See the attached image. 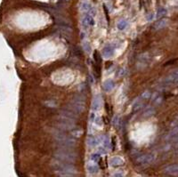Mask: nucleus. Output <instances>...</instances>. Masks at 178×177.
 Instances as JSON below:
<instances>
[{
  "instance_id": "nucleus-1",
  "label": "nucleus",
  "mask_w": 178,
  "mask_h": 177,
  "mask_svg": "<svg viewBox=\"0 0 178 177\" xmlns=\"http://www.w3.org/2000/svg\"><path fill=\"white\" fill-rule=\"evenodd\" d=\"M54 137L57 144L61 146V148H69L72 149L77 145V141L74 137L65 134V132L60 131L56 129V132L54 133Z\"/></svg>"
},
{
  "instance_id": "nucleus-2",
  "label": "nucleus",
  "mask_w": 178,
  "mask_h": 177,
  "mask_svg": "<svg viewBox=\"0 0 178 177\" xmlns=\"http://www.w3.org/2000/svg\"><path fill=\"white\" fill-rule=\"evenodd\" d=\"M54 158L58 159V161L73 164L77 161L78 154L71 149L60 148L54 152Z\"/></svg>"
},
{
  "instance_id": "nucleus-3",
  "label": "nucleus",
  "mask_w": 178,
  "mask_h": 177,
  "mask_svg": "<svg viewBox=\"0 0 178 177\" xmlns=\"http://www.w3.org/2000/svg\"><path fill=\"white\" fill-rule=\"evenodd\" d=\"M54 167L56 172L62 177H72L77 173V169L74 165L70 163H64L58 161L54 165Z\"/></svg>"
},
{
  "instance_id": "nucleus-4",
  "label": "nucleus",
  "mask_w": 178,
  "mask_h": 177,
  "mask_svg": "<svg viewBox=\"0 0 178 177\" xmlns=\"http://www.w3.org/2000/svg\"><path fill=\"white\" fill-rule=\"evenodd\" d=\"M151 93L149 91H145L144 93H143L137 100L135 101V102L133 105V110L134 112H137L140 110H142L145 105H146L147 102L149 101V99L151 98Z\"/></svg>"
},
{
  "instance_id": "nucleus-5",
  "label": "nucleus",
  "mask_w": 178,
  "mask_h": 177,
  "mask_svg": "<svg viewBox=\"0 0 178 177\" xmlns=\"http://www.w3.org/2000/svg\"><path fill=\"white\" fill-rule=\"evenodd\" d=\"M68 107L75 111L77 114H80L85 110V103L79 100H72Z\"/></svg>"
},
{
  "instance_id": "nucleus-6",
  "label": "nucleus",
  "mask_w": 178,
  "mask_h": 177,
  "mask_svg": "<svg viewBox=\"0 0 178 177\" xmlns=\"http://www.w3.org/2000/svg\"><path fill=\"white\" fill-rule=\"evenodd\" d=\"M155 159V157L153 154H144L136 158V162L139 165H147L153 162Z\"/></svg>"
},
{
  "instance_id": "nucleus-7",
  "label": "nucleus",
  "mask_w": 178,
  "mask_h": 177,
  "mask_svg": "<svg viewBox=\"0 0 178 177\" xmlns=\"http://www.w3.org/2000/svg\"><path fill=\"white\" fill-rule=\"evenodd\" d=\"M114 52H115V46L113 45H105L103 47V49H102V56L105 58H110L113 56V54H114Z\"/></svg>"
},
{
  "instance_id": "nucleus-8",
  "label": "nucleus",
  "mask_w": 178,
  "mask_h": 177,
  "mask_svg": "<svg viewBox=\"0 0 178 177\" xmlns=\"http://www.w3.org/2000/svg\"><path fill=\"white\" fill-rule=\"evenodd\" d=\"M61 115L62 116H65L67 118H70L71 119H73V120H76L77 118H78V115L75 111H73L71 109H70L69 107H66V108H63L61 111Z\"/></svg>"
},
{
  "instance_id": "nucleus-9",
  "label": "nucleus",
  "mask_w": 178,
  "mask_h": 177,
  "mask_svg": "<svg viewBox=\"0 0 178 177\" xmlns=\"http://www.w3.org/2000/svg\"><path fill=\"white\" fill-rule=\"evenodd\" d=\"M177 72L175 70L164 79V85H173L177 82Z\"/></svg>"
},
{
  "instance_id": "nucleus-10",
  "label": "nucleus",
  "mask_w": 178,
  "mask_h": 177,
  "mask_svg": "<svg viewBox=\"0 0 178 177\" xmlns=\"http://www.w3.org/2000/svg\"><path fill=\"white\" fill-rule=\"evenodd\" d=\"M94 24H95V21H94V18L89 14H86L84 17V19L82 20V25L85 29L90 27V26H94Z\"/></svg>"
},
{
  "instance_id": "nucleus-11",
  "label": "nucleus",
  "mask_w": 178,
  "mask_h": 177,
  "mask_svg": "<svg viewBox=\"0 0 178 177\" xmlns=\"http://www.w3.org/2000/svg\"><path fill=\"white\" fill-rule=\"evenodd\" d=\"M110 165L113 167L120 166L124 165V160L120 157H113L110 160Z\"/></svg>"
},
{
  "instance_id": "nucleus-12",
  "label": "nucleus",
  "mask_w": 178,
  "mask_h": 177,
  "mask_svg": "<svg viewBox=\"0 0 178 177\" xmlns=\"http://www.w3.org/2000/svg\"><path fill=\"white\" fill-rule=\"evenodd\" d=\"M164 172L167 174H170V175H176L177 174V172H178V167H177V165H171V166H168L165 168Z\"/></svg>"
},
{
  "instance_id": "nucleus-13",
  "label": "nucleus",
  "mask_w": 178,
  "mask_h": 177,
  "mask_svg": "<svg viewBox=\"0 0 178 177\" xmlns=\"http://www.w3.org/2000/svg\"><path fill=\"white\" fill-rule=\"evenodd\" d=\"M114 86H115V83L111 79H108L103 83V89L105 92H110L114 88Z\"/></svg>"
},
{
  "instance_id": "nucleus-14",
  "label": "nucleus",
  "mask_w": 178,
  "mask_h": 177,
  "mask_svg": "<svg viewBox=\"0 0 178 177\" xmlns=\"http://www.w3.org/2000/svg\"><path fill=\"white\" fill-rule=\"evenodd\" d=\"M101 105V98L99 95H95L93 99V103H92V109L94 111L98 110Z\"/></svg>"
},
{
  "instance_id": "nucleus-15",
  "label": "nucleus",
  "mask_w": 178,
  "mask_h": 177,
  "mask_svg": "<svg viewBox=\"0 0 178 177\" xmlns=\"http://www.w3.org/2000/svg\"><path fill=\"white\" fill-rule=\"evenodd\" d=\"M87 144L90 147H95L97 144H98V139L93 135H90L87 138Z\"/></svg>"
},
{
  "instance_id": "nucleus-16",
  "label": "nucleus",
  "mask_w": 178,
  "mask_h": 177,
  "mask_svg": "<svg viewBox=\"0 0 178 177\" xmlns=\"http://www.w3.org/2000/svg\"><path fill=\"white\" fill-rule=\"evenodd\" d=\"M94 63L97 64V65L101 66L102 63V58H101V54L98 53V51H94Z\"/></svg>"
},
{
  "instance_id": "nucleus-17",
  "label": "nucleus",
  "mask_w": 178,
  "mask_h": 177,
  "mask_svg": "<svg viewBox=\"0 0 178 177\" xmlns=\"http://www.w3.org/2000/svg\"><path fill=\"white\" fill-rule=\"evenodd\" d=\"M87 170L90 174H96L97 172L99 171V168L96 165L94 164H88L87 166Z\"/></svg>"
},
{
  "instance_id": "nucleus-18",
  "label": "nucleus",
  "mask_w": 178,
  "mask_h": 177,
  "mask_svg": "<svg viewBox=\"0 0 178 177\" xmlns=\"http://www.w3.org/2000/svg\"><path fill=\"white\" fill-rule=\"evenodd\" d=\"M167 9L164 7H159L158 11H157V18H161V17H163V16H165L167 14Z\"/></svg>"
},
{
  "instance_id": "nucleus-19",
  "label": "nucleus",
  "mask_w": 178,
  "mask_h": 177,
  "mask_svg": "<svg viewBox=\"0 0 178 177\" xmlns=\"http://www.w3.org/2000/svg\"><path fill=\"white\" fill-rule=\"evenodd\" d=\"M166 25H167V21L164 20V19H162V20L159 21L155 24V26H154V27H155L156 29H163Z\"/></svg>"
},
{
  "instance_id": "nucleus-20",
  "label": "nucleus",
  "mask_w": 178,
  "mask_h": 177,
  "mask_svg": "<svg viewBox=\"0 0 178 177\" xmlns=\"http://www.w3.org/2000/svg\"><path fill=\"white\" fill-rule=\"evenodd\" d=\"M127 25H128V22L126 20H122L118 23V29L119 30H124L127 27Z\"/></svg>"
},
{
  "instance_id": "nucleus-21",
  "label": "nucleus",
  "mask_w": 178,
  "mask_h": 177,
  "mask_svg": "<svg viewBox=\"0 0 178 177\" xmlns=\"http://www.w3.org/2000/svg\"><path fill=\"white\" fill-rule=\"evenodd\" d=\"M154 113H155V110L151 107V108H148L145 110L143 115H144V117H150V116L154 115Z\"/></svg>"
},
{
  "instance_id": "nucleus-22",
  "label": "nucleus",
  "mask_w": 178,
  "mask_h": 177,
  "mask_svg": "<svg viewBox=\"0 0 178 177\" xmlns=\"http://www.w3.org/2000/svg\"><path fill=\"white\" fill-rule=\"evenodd\" d=\"M169 139H170L172 142H173V140L176 141V139H177V129L176 128H175V129H173L171 131L170 134H169Z\"/></svg>"
},
{
  "instance_id": "nucleus-23",
  "label": "nucleus",
  "mask_w": 178,
  "mask_h": 177,
  "mask_svg": "<svg viewBox=\"0 0 178 177\" xmlns=\"http://www.w3.org/2000/svg\"><path fill=\"white\" fill-rule=\"evenodd\" d=\"M84 49H85V51H86L87 53H91L92 48H91L90 44H89L88 42H85V43H84Z\"/></svg>"
},
{
  "instance_id": "nucleus-24",
  "label": "nucleus",
  "mask_w": 178,
  "mask_h": 177,
  "mask_svg": "<svg viewBox=\"0 0 178 177\" xmlns=\"http://www.w3.org/2000/svg\"><path fill=\"white\" fill-rule=\"evenodd\" d=\"M100 158H101L100 154H97V153H94L91 156V159L93 160V161H98Z\"/></svg>"
},
{
  "instance_id": "nucleus-25",
  "label": "nucleus",
  "mask_w": 178,
  "mask_h": 177,
  "mask_svg": "<svg viewBox=\"0 0 178 177\" xmlns=\"http://www.w3.org/2000/svg\"><path fill=\"white\" fill-rule=\"evenodd\" d=\"M94 121L95 122L96 125H98V126H101L102 124V120L101 118H94Z\"/></svg>"
},
{
  "instance_id": "nucleus-26",
  "label": "nucleus",
  "mask_w": 178,
  "mask_h": 177,
  "mask_svg": "<svg viewBox=\"0 0 178 177\" xmlns=\"http://www.w3.org/2000/svg\"><path fill=\"white\" fill-rule=\"evenodd\" d=\"M103 9H104V12H105V15H106V18L108 20V22H110V17H109V12L107 11V7L105 5H103Z\"/></svg>"
},
{
  "instance_id": "nucleus-27",
  "label": "nucleus",
  "mask_w": 178,
  "mask_h": 177,
  "mask_svg": "<svg viewBox=\"0 0 178 177\" xmlns=\"http://www.w3.org/2000/svg\"><path fill=\"white\" fill-rule=\"evenodd\" d=\"M113 177H123V175H122V174H120V173H117V174H114V176Z\"/></svg>"
},
{
  "instance_id": "nucleus-28",
  "label": "nucleus",
  "mask_w": 178,
  "mask_h": 177,
  "mask_svg": "<svg viewBox=\"0 0 178 177\" xmlns=\"http://www.w3.org/2000/svg\"><path fill=\"white\" fill-rule=\"evenodd\" d=\"M152 18H153V16H152V14H150L149 16H148V21H151V20H152Z\"/></svg>"
},
{
  "instance_id": "nucleus-29",
  "label": "nucleus",
  "mask_w": 178,
  "mask_h": 177,
  "mask_svg": "<svg viewBox=\"0 0 178 177\" xmlns=\"http://www.w3.org/2000/svg\"><path fill=\"white\" fill-rule=\"evenodd\" d=\"M65 1H67V2H69V1H70V0H65Z\"/></svg>"
},
{
  "instance_id": "nucleus-30",
  "label": "nucleus",
  "mask_w": 178,
  "mask_h": 177,
  "mask_svg": "<svg viewBox=\"0 0 178 177\" xmlns=\"http://www.w3.org/2000/svg\"><path fill=\"white\" fill-rule=\"evenodd\" d=\"M94 2H96V1H97V0H94Z\"/></svg>"
}]
</instances>
